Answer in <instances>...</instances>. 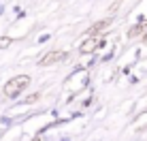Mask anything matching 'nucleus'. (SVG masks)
I'll use <instances>...</instances> for the list:
<instances>
[{"label":"nucleus","mask_w":147,"mask_h":141,"mask_svg":"<svg viewBox=\"0 0 147 141\" xmlns=\"http://www.w3.org/2000/svg\"><path fill=\"white\" fill-rule=\"evenodd\" d=\"M96 45H98V41H96V39H94V41H85L81 49H83V52H92V49H96Z\"/></svg>","instance_id":"nucleus-3"},{"label":"nucleus","mask_w":147,"mask_h":141,"mask_svg":"<svg viewBox=\"0 0 147 141\" xmlns=\"http://www.w3.org/2000/svg\"><path fill=\"white\" fill-rule=\"evenodd\" d=\"M64 56H66L64 52H49L47 56L40 58V64H55V62H62Z\"/></svg>","instance_id":"nucleus-2"},{"label":"nucleus","mask_w":147,"mask_h":141,"mask_svg":"<svg viewBox=\"0 0 147 141\" xmlns=\"http://www.w3.org/2000/svg\"><path fill=\"white\" fill-rule=\"evenodd\" d=\"M9 45H11V39H9V37H2V39H0V49H2V47H9Z\"/></svg>","instance_id":"nucleus-4"},{"label":"nucleus","mask_w":147,"mask_h":141,"mask_svg":"<svg viewBox=\"0 0 147 141\" xmlns=\"http://www.w3.org/2000/svg\"><path fill=\"white\" fill-rule=\"evenodd\" d=\"M28 81H30V79L26 77V75H22V77H13L11 81H9L7 85H4V94H7L9 98L17 96V94H19V92H22V90L28 85Z\"/></svg>","instance_id":"nucleus-1"}]
</instances>
